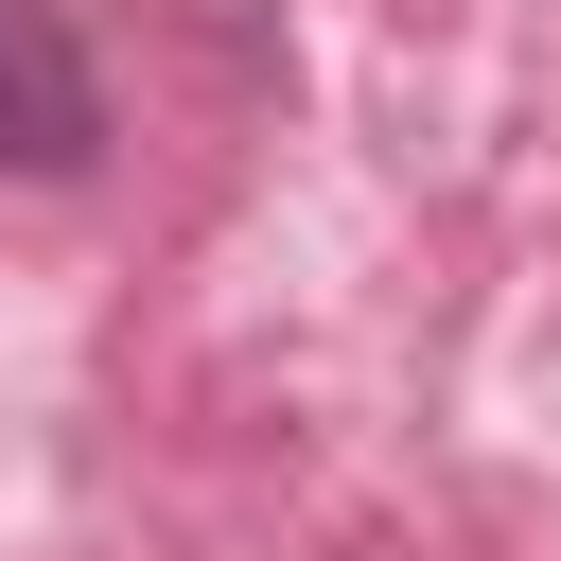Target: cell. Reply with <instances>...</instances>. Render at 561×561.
Returning a JSON list of instances; mask_svg holds the SVG:
<instances>
[{"label":"cell","mask_w":561,"mask_h":561,"mask_svg":"<svg viewBox=\"0 0 561 561\" xmlns=\"http://www.w3.org/2000/svg\"><path fill=\"white\" fill-rule=\"evenodd\" d=\"M88 158H105V70H88L70 0H0V175L53 193V175H88Z\"/></svg>","instance_id":"1"},{"label":"cell","mask_w":561,"mask_h":561,"mask_svg":"<svg viewBox=\"0 0 561 561\" xmlns=\"http://www.w3.org/2000/svg\"><path fill=\"white\" fill-rule=\"evenodd\" d=\"M193 18H245V0H193Z\"/></svg>","instance_id":"2"}]
</instances>
